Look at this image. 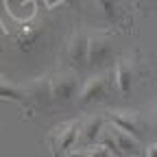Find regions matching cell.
Wrapping results in <instances>:
<instances>
[{
    "label": "cell",
    "instance_id": "6da1fadb",
    "mask_svg": "<svg viewBox=\"0 0 157 157\" xmlns=\"http://www.w3.org/2000/svg\"><path fill=\"white\" fill-rule=\"evenodd\" d=\"M81 120H68V122H61L59 127L52 129L50 133V140H52V148L57 155H66L70 153L78 142H81Z\"/></svg>",
    "mask_w": 157,
    "mask_h": 157
},
{
    "label": "cell",
    "instance_id": "7a4b0ae2",
    "mask_svg": "<svg viewBox=\"0 0 157 157\" xmlns=\"http://www.w3.org/2000/svg\"><path fill=\"white\" fill-rule=\"evenodd\" d=\"M107 90H109V78L105 74H94L92 78H87L81 85V92H78V98H76L78 107L103 103L107 96Z\"/></svg>",
    "mask_w": 157,
    "mask_h": 157
},
{
    "label": "cell",
    "instance_id": "3957f363",
    "mask_svg": "<svg viewBox=\"0 0 157 157\" xmlns=\"http://www.w3.org/2000/svg\"><path fill=\"white\" fill-rule=\"evenodd\" d=\"M113 55V42L107 33H94L90 35V57H87V68L96 70L103 68Z\"/></svg>",
    "mask_w": 157,
    "mask_h": 157
},
{
    "label": "cell",
    "instance_id": "277c9868",
    "mask_svg": "<svg viewBox=\"0 0 157 157\" xmlns=\"http://www.w3.org/2000/svg\"><path fill=\"white\" fill-rule=\"evenodd\" d=\"M78 92H81V83H78V76L74 72H63L52 78L55 103H72L78 98Z\"/></svg>",
    "mask_w": 157,
    "mask_h": 157
},
{
    "label": "cell",
    "instance_id": "5b68a950",
    "mask_svg": "<svg viewBox=\"0 0 157 157\" xmlns=\"http://www.w3.org/2000/svg\"><path fill=\"white\" fill-rule=\"evenodd\" d=\"M107 122L116 129H120L124 133H131L135 137H140L146 133V122L142 120L137 113H131V111H118V109H111L107 113Z\"/></svg>",
    "mask_w": 157,
    "mask_h": 157
},
{
    "label": "cell",
    "instance_id": "8992f818",
    "mask_svg": "<svg viewBox=\"0 0 157 157\" xmlns=\"http://www.w3.org/2000/svg\"><path fill=\"white\" fill-rule=\"evenodd\" d=\"M87 57H90V37L85 33H74L68 39V59L74 70L87 68Z\"/></svg>",
    "mask_w": 157,
    "mask_h": 157
},
{
    "label": "cell",
    "instance_id": "52a82bcc",
    "mask_svg": "<svg viewBox=\"0 0 157 157\" xmlns=\"http://www.w3.org/2000/svg\"><path fill=\"white\" fill-rule=\"evenodd\" d=\"M107 127V120H105V116H90L87 120H83L81 124V142L87 144V146H94L98 144V140H101V135Z\"/></svg>",
    "mask_w": 157,
    "mask_h": 157
},
{
    "label": "cell",
    "instance_id": "ba28073f",
    "mask_svg": "<svg viewBox=\"0 0 157 157\" xmlns=\"http://www.w3.org/2000/svg\"><path fill=\"white\" fill-rule=\"evenodd\" d=\"M133 63L129 61V59H124V61H118L116 63V70H113V78H116V90L120 96H129L131 90H133Z\"/></svg>",
    "mask_w": 157,
    "mask_h": 157
},
{
    "label": "cell",
    "instance_id": "9c48e42d",
    "mask_svg": "<svg viewBox=\"0 0 157 157\" xmlns=\"http://www.w3.org/2000/svg\"><path fill=\"white\" fill-rule=\"evenodd\" d=\"M107 127H109V131H111V135H113V140H116V146H118V151H120L122 157H129V155L140 153V142H137L135 135L124 133V131H120V129H116V127H111L109 122H107Z\"/></svg>",
    "mask_w": 157,
    "mask_h": 157
},
{
    "label": "cell",
    "instance_id": "30bf717a",
    "mask_svg": "<svg viewBox=\"0 0 157 157\" xmlns=\"http://www.w3.org/2000/svg\"><path fill=\"white\" fill-rule=\"evenodd\" d=\"M0 98L2 101H11V103H22L26 98V90L5 81V78H0Z\"/></svg>",
    "mask_w": 157,
    "mask_h": 157
},
{
    "label": "cell",
    "instance_id": "8fae6325",
    "mask_svg": "<svg viewBox=\"0 0 157 157\" xmlns=\"http://www.w3.org/2000/svg\"><path fill=\"white\" fill-rule=\"evenodd\" d=\"M37 35H39V29L37 26H24L17 35V46L22 50H29L35 42H37Z\"/></svg>",
    "mask_w": 157,
    "mask_h": 157
},
{
    "label": "cell",
    "instance_id": "7c38bea8",
    "mask_svg": "<svg viewBox=\"0 0 157 157\" xmlns=\"http://www.w3.org/2000/svg\"><path fill=\"white\" fill-rule=\"evenodd\" d=\"M98 5H101V9L105 11V15H107L109 20H113V17H116V9H118L116 0H98Z\"/></svg>",
    "mask_w": 157,
    "mask_h": 157
},
{
    "label": "cell",
    "instance_id": "4fadbf2b",
    "mask_svg": "<svg viewBox=\"0 0 157 157\" xmlns=\"http://www.w3.org/2000/svg\"><path fill=\"white\" fill-rule=\"evenodd\" d=\"M87 157H111V153L103 144H94V146H87Z\"/></svg>",
    "mask_w": 157,
    "mask_h": 157
},
{
    "label": "cell",
    "instance_id": "5bb4252c",
    "mask_svg": "<svg viewBox=\"0 0 157 157\" xmlns=\"http://www.w3.org/2000/svg\"><path fill=\"white\" fill-rule=\"evenodd\" d=\"M63 157H87V148H72V151L66 153Z\"/></svg>",
    "mask_w": 157,
    "mask_h": 157
},
{
    "label": "cell",
    "instance_id": "9a60e30c",
    "mask_svg": "<svg viewBox=\"0 0 157 157\" xmlns=\"http://www.w3.org/2000/svg\"><path fill=\"white\" fill-rule=\"evenodd\" d=\"M144 155L146 157H157V144H148L146 151H144Z\"/></svg>",
    "mask_w": 157,
    "mask_h": 157
},
{
    "label": "cell",
    "instance_id": "2e32d148",
    "mask_svg": "<svg viewBox=\"0 0 157 157\" xmlns=\"http://www.w3.org/2000/svg\"><path fill=\"white\" fill-rule=\"evenodd\" d=\"M155 116H157V111H155Z\"/></svg>",
    "mask_w": 157,
    "mask_h": 157
}]
</instances>
